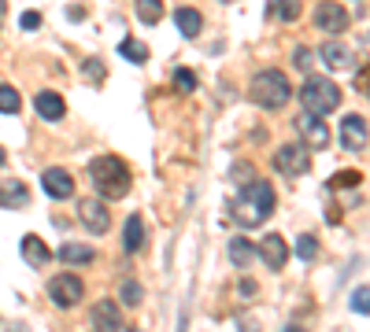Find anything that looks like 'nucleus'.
<instances>
[{
	"label": "nucleus",
	"instance_id": "nucleus-1",
	"mask_svg": "<svg viewBox=\"0 0 370 332\" xmlns=\"http://www.w3.org/2000/svg\"><path fill=\"white\" fill-rule=\"evenodd\" d=\"M274 203H278V196H274V189H270V181H248L230 214H233V222L241 229H255L274 214Z\"/></svg>",
	"mask_w": 370,
	"mask_h": 332
},
{
	"label": "nucleus",
	"instance_id": "nucleus-2",
	"mask_svg": "<svg viewBox=\"0 0 370 332\" xmlns=\"http://www.w3.org/2000/svg\"><path fill=\"white\" fill-rule=\"evenodd\" d=\"M89 181L104 199H122L130 192V166L119 155H100V159L89 162Z\"/></svg>",
	"mask_w": 370,
	"mask_h": 332
},
{
	"label": "nucleus",
	"instance_id": "nucleus-3",
	"mask_svg": "<svg viewBox=\"0 0 370 332\" xmlns=\"http://www.w3.org/2000/svg\"><path fill=\"white\" fill-rule=\"evenodd\" d=\"M248 96H252V104H260L267 111H278L293 100V85H289V78L282 71H260L248 85Z\"/></svg>",
	"mask_w": 370,
	"mask_h": 332
},
{
	"label": "nucleus",
	"instance_id": "nucleus-4",
	"mask_svg": "<svg viewBox=\"0 0 370 332\" xmlns=\"http://www.w3.org/2000/svg\"><path fill=\"white\" fill-rule=\"evenodd\" d=\"M300 104L311 114H330V111L341 107V89H337L333 81H326V78H308L303 89H300Z\"/></svg>",
	"mask_w": 370,
	"mask_h": 332
},
{
	"label": "nucleus",
	"instance_id": "nucleus-5",
	"mask_svg": "<svg viewBox=\"0 0 370 332\" xmlns=\"http://www.w3.org/2000/svg\"><path fill=\"white\" fill-rule=\"evenodd\" d=\"M82 295H86V285H82V277H74V273H59V277L48 280V299H52L59 310L78 307Z\"/></svg>",
	"mask_w": 370,
	"mask_h": 332
},
{
	"label": "nucleus",
	"instance_id": "nucleus-6",
	"mask_svg": "<svg viewBox=\"0 0 370 332\" xmlns=\"http://www.w3.org/2000/svg\"><path fill=\"white\" fill-rule=\"evenodd\" d=\"M296 133L303 137V144L311 148V152H326L330 148V126H326V114H311L303 111L296 119Z\"/></svg>",
	"mask_w": 370,
	"mask_h": 332
},
{
	"label": "nucleus",
	"instance_id": "nucleus-7",
	"mask_svg": "<svg viewBox=\"0 0 370 332\" xmlns=\"http://www.w3.org/2000/svg\"><path fill=\"white\" fill-rule=\"evenodd\" d=\"M274 166H278V174H285V177H300V174L311 170V155H308V148H303V144H282L274 152Z\"/></svg>",
	"mask_w": 370,
	"mask_h": 332
},
{
	"label": "nucleus",
	"instance_id": "nucleus-8",
	"mask_svg": "<svg viewBox=\"0 0 370 332\" xmlns=\"http://www.w3.org/2000/svg\"><path fill=\"white\" fill-rule=\"evenodd\" d=\"M78 218H82V225L89 232H96V237H104L111 229V211L104 203V196L100 199H82V203H78Z\"/></svg>",
	"mask_w": 370,
	"mask_h": 332
},
{
	"label": "nucleus",
	"instance_id": "nucleus-9",
	"mask_svg": "<svg viewBox=\"0 0 370 332\" xmlns=\"http://www.w3.org/2000/svg\"><path fill=\"white\" fill-rule=\"evenodd\" d=\"M89 321L100 332H115V328H122V310H119L115 299H96L93 310H89Z\"/></svg>",
	"mask_w": 370,
	"mask_h": 332
},
{
	"label": "nucleus",
	"instance_id": "nucleus-10",
	"mask_svg": "<svg viewBox=\"0 0 370 332\" xmlns=\"http://www.w3.org/2000/svg\"><path fill=\"white\" fill-rule=\"evenodd\" d=\"M366 141H370L366 119H363V114H348V119L341 122V144H345V152H363Z\"/></svg>",
	"mask_w": 370,
	"mask_h": 332
},
{
	"label": "nucleus",
	"instance_id": "nucleus-11",
	"mask_svg": "<svg viewBox=\"0 0 370 332\" xmlns=\"http://www.w3.org/2000/svg\"><path fill=\"white\" fill-rule=\"evenodd\" d=\"M315 26L326 30V33H345L348 30V11L341 4H333V0H323V4L315 8Z\"/></svg>",
	"mask_w": 370,
	"mask_h": 332
},
{
	"label": "nucleus",
	"instance_id": "nucleus-12",
	"mask_svg": "<svg viewBox=\"0 0 370 332\" xmlns=\"http://www.w3.org/2000/svg\"><path fill=\"white\" fill-rule=\"evenodd\" d=\"M260 259L267 262V270H282L289 262V244H285L282 232H267L263 244H260Z\"/></svg>",
	"mask_w": 370,
	"mask_h": 332
},
{
	"label": "nucleus",
	"instance_id": "nucleus-13",
	"mask_svg": "<svg viewBox=\"0 0 370 332\" xmlns=\"http://www.w3.org/2000/svg\"><path fill=\"white\" fill-rule=\"evenodd\" d=\"M318 56H323V63L330 66V71H352V66H356V52H352L348 45H341V41H326L323 48H318Z\"/></svg>",
	"mask_w": 370,
	"mask_h": 332
},
{
	"label": "nucleus",
	"instance_id": "nucleus-14",
	"mask_svg": "<svg viewBox=\"0 0 370 332\" xmlns=\"http://www.w3.org/2000/svg\"><path fill=\"white\" fill-rule=\"evenodd\" d=\"M41 185H45V192L52 196V199H71V196H74V177H71L67 170H59V166L45 170Z\"/></svg>",
	"mask_w": 370,
	"mask_h": 332
},
{
	"label": "nucleus",
	"instance_id": "nucleus-15",
	"mask_svg": "<svg viewBox=\"0 0 370 332\" xmlns=\"http://www.w3.org/2000/svg\"><path fill=\"white\" fill-rule=\"evenodd\" d=\"M26 203H30V189L23 185L19 177H4V181H0V207L23 211Z\"/></svg>",
	"mask_w": 370,
	"mask_h": 332
},
{
	"label": "nucleus",
	"instance_id": "nucleus-16",
	"mask_svg": "<svg viewBox=\"0 0 370 332\" xmlns=\"http://www.w3.org/2000/svg\"><path fill=\"white\" fill-rule=\"evenodd\" d=\"M34 107H37V114H41V119H48V122H59L63 114H67V104H63V96H59V93H52V89L37 93Z\"/></svg>",
	"mask_w": 370,
	"mask_h": 332
},
{
	"label": "nucleus",
	"instance_id": "nucleus-17",
	"mask_svg": "<svg viewBox=\"0 0 370 332\" xmlns=\"http://www.w3.org/2000/svg\"><path fill=\"white\" fill-rule=\"evenodd\" d=\"M19 251H23V259H26L30 266H37V270H41V266H48V259H52V251L45 247V240L34 237V232H26V237H23Z\"/></svg>",
	"mask_w": 370,
	"mask_h": 332
},
{
	"label": "nucleus",
	"instance_id": "nucleus-18",
	"mask_svg": "<svg viewBox=\"0 0 370 332\" xmlns=\"http://www.w3.org/2000/svg\"><path fill=\"white\" fill-rule=\"evenodd\" d=\"M122 247L130 255H137L141 247H144V218L141 214H130V218H126V229H122Z\"/></svg>",
	"mask_w": 370,
	"mask_h": 332
},
{
	"label": "nucleus",
	"instance_id": "nucleus-19",
	"mask_svg": "<svg viewBox=\"0 0 370 332\" xmlns=\"http://www.w3.org/2000/svg\"><path fill=\"white\" fill-rule=\"evenodd\" d=\"M174 23H178L182 30V37H200V30H204V15L197 8H178V15H174Z\"/></svg>",
	"mask_w": 370,
	"mask_h": 332
},
{
	"label": "nucleus",
	"instance_id": "nucleus-20",
	"mask_svg": "<svg viewBox=\"0 0 370 332\" xmlns=\"http://www.w3.org/2000/svg\"><path fill=\"white\" fill-rule=\"evenodd\" d=\"M267 11L274 15V19H282V23H296L300 19V0H270Z\"/></svg>",
	"mask_w": 370,
	"mask_h": 332
},
{
	"label": "nucleus",
	"instance_id": "nucleus-21",
	"mask_svg": "<svg viewBox=\"0 0 370 332\" xmlns=\"http://www.w3.org/2000/svg\"><path fill=\"white\" fill-rule=\"evenodd\" d=\"M59 259L71 262V266H89L93 262V247H86V244H63L59 247Z\"/></svg>",
	"mask_w": 370,
	"mask_h": 332
},
{
	"label": "nucleus",
	"instance_id": "nucleus-22",
	"mask_svg": "<svg viewBox=\"0 0 370 332\" xmlns=\"http://www.w3.org/2000/svg\"><path fill=\"white\" fill-rule=\"evenodd\" d=\"M230 259H233L237 270H245V266L255 259V247H252L245 237H237V240H230Z\"/></svg>",
	"mask_w": 370,
	"mask_h": 332
},
{
	"label": "nucleus",
	"instance_id": "nucleus-23",
	"mask_svg": "<svg viewBox=\"0 0 370 332\" xmlns=\"http://www.w3.org/2000/svg\"><path fill=\"white\" fill-rule=\"evenodd\" d=\"M137 19L156 26L159 19H163V0H137Z\"/></svg>",
	"mask_w": 370,
	"mask_h": 332
},
{
	"label": "nucleus",
	"instance_id": "nucleus-24",
	"mask_svg": "<svg viewBox=\"0 0 370 332\" xmlns=\"http://www.w3.org/2000/svg\"><path fill=\"white\" fill-rule=\"evenodd\" d=\"M119 52L130 59V63H149V45H141V41H134V37H122V41H119Z\"/></svg>",
	"mask_w": 370,
	"mask_h": 332
},
{
	"label": "nucleus",
	"instance_id": "nucleus-25",
	"mask_svg": "<svg viewBox=\"0 0 370 332\" xmlns=\"http://www.w3.org/2000/svg\"><path fill=\"white\" fill-rule=\"evenodd\" d=\"M119 299L126 307H141V299H144V288L137 285V280H122V288H119Z\"/></svg>",
	"mask_w": 370,
	"mask_h": 332
},
{
	"label": "nucleus",
	"instance_id": "nucleus-26",
	"mask_svg": "<svg viewBox=\"0 0 370 332\" xmlns=\"http://www.w3.org/2000/svg\"><path fill=\"white\" fill-rule=\"evenodd\" d=\"M19 107H23V96L15 93L11 85H0V111H4V114H15Z\"/></svg>",
	"mask_w": 370,
	"mask_h": 332
},
{
	"label": "nucleus",
	"instance_id": "nucleus-27",
	"mask_svg": "<svg viewBox=\"0 0 370 332\" xmlns=\"http://www.w3.org/2000/svg\"><path fill=\"white\" fill-rule=\"evenodd\" d=\"M359 181H363L359 170H337L330 185H333V189H359Z\"/></svg>",
	"mask_w": 370,
	"mask_h": 332
},
{
	"label": "nucleus",
	"instance_id": "nucleus-28",
	"mask_svg": "<svg viewBox=\"0 0 370 332\" xmlns=\"http://www.w3.org/2000/svg\"><path fill=\"white\" fill-rule=\"evenodd\" d=\"M296 255H300V259H308V262L318 255V240L311 237V232H303V237H296Z\"/></svg>",
	"mask_w": 370,
	"mask_h": 332
},
{
	"label": "nucleus",
	"instance_id": "nucleus-29",
	"mask_svg": "<svg viewBox=\"0 0 370 332\" xmlns=\"http://www.w3.org/2000/svg\"><path fill=\"white\" fill-rule=\"evenodd\" d=\"M352 310H356V314H370V288H356V292H352Z\"/></svg>",
	"mask_w": 370,
	"mask_h": 332
},
{
	"label": "nucleus",
	"instance_id": "nucleus-30",
	"mask_svg": "<svg viewBox=\"0 0 370 332\" xmlns=\"http://www.w3.org/2000/svg\"><path fill=\"white\" fill-rule=\"evenodd\" d=\"M174 85H178L182 93H192L197 89V74L192 71H174Z\"/></svg>",
	"mask_w": 370,
	"mask_h": 332
},
{
	"label": "nucleus",
	"instance_id": "nucleus-31",
	"mask_svg": "<svg viewBox=\"0 0 370 332\" xmlns=\"http://www.w3.org/2000/svg\"><path fill=\"white\" fill-rule=\"evenodd\" d=\"M293 59H296V66H300V71H311V66H315L308 48H296V56H293Z\"/></svg>",
	"mask_w": 370,
	"mask_h": 332
},
{
	"label": "nucleus",
	"instance_id": "nucleus-32",
	"mask_svg": "<svg viewBox=\"0 0 370 332\" xmlns=\"http://www.w3.org/2000/svg\"><path fill=\"white\" fill-rule=\"evenodd\" d=\"M356 85H359V89H363V93L370 96V63L363 66V74H356Z\"/></svg>",
	"mask_w": 370,
	"mask_h": 332
},
{
	"label": "nucleus",
	"instance_id": "nucleus-33",
	"mask_svg": "<svg viewBox=\"0 0 370 332\" xmlns=\"http://www.w3.org/2000/svg\"><path fill=\"white\" fill-rule=\"evenodd\" d=\"M37 26H41V15L37 11H26L23 15V30H37Z\"/></svg>",
	"mask_w": 370,
	"mask_h": 332
},
{
	"label": "nucleus",
	"instance_id": "nucleus-34",
	"mask_svg": "<svg viewBox=\"0 0 370 332\" xmlns=\"http://www.w3.org/2000/svg\"><path fill=\"white\" fill-rule=\"evenodd\" d=\"M89 74H93L96 81L104 78V71H100V59H89V63H86V78H89Z\"/></svg>",
	"mask_w": 370,
	"mask_h": 332
},
{
	"label": "nucleus",
	"instance_id": "nucleus-35",
	"mask_svg": "<svg viewBox=\"0 0 370 332\" xmlns=\"http://www.w3.org/2000/svg\"><path fill=\"white\" fill-rule=\"evenodd\" d=\"M4 11H8V0H0V19H4Z\"/></svg>",
	"mask_w": 370,
	"mask_h": 332
},
{
	"label": "nucleus",
	"instance_id": "nucleus-36",
	"mask_svg": "<svg viewBox=\"0 0 370 332\" xmlns=\"http://www.w3.org/2000/svg\"><path fill=\"white\" fill-rule=\"evenodd\" d=\"M4 159H8V152H4V148H0V166H4Z\"/></svg>",
	"mask_w": 370,
	"mask_h": 332
}]
</instances>
